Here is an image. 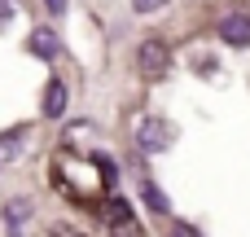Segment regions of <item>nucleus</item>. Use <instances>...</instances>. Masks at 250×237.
Returning <instances> with one entry per match:
<instances>
[{
	"instance_id": "nucleus-2",
	"label": "nucleus",
	"mask_w": 250,
	"mask_h": 237,
	"mask_svg": "<svg viewBox=\"0 0 250 237\" xmlns=\"http://www.w3.org/2000/svg\"><path fill=\"white\" fill-rule=\"evenodd\" d=\"M220 40L233 44V48H246L250 44V13L246 9H229V13L220 18Z\"/></svg>"
},
{
	"instance_id": "nucleus-11",
	"label": "nucleus",
	"mask_w": 250,
	"mask_h": 237,
	"mask_svg": "<svg viewBox=\"0 0 250 237\" xmlns=\"http://www.w3.org/2000/svg\"><path fill=\"white\" fill-rule=\"evenodd\" d=\"M97 172H101V180H105V185H114V176H119L110 158H97Z\"/></svg>"
},
{
	"instance_id": "nucleus-7",
	"label": "nucleus",
	"mask_w": 250,
	"mask_h": 237,
	"mask_svg": "<svg viewBox=\"0 0 250 237\" xmlns=\"http://www.w3.org/2000/svg\"><path fill=\"white\" fill-rule=\"evenodd\" d=\"M141 198H145V207H149L154 215H167V211H171V202H167V194H163V189H158L154 180H145V185H141Z\"/></svg>"
},
{
	"instance_id": "nucleus-3",
	"label": "nucleus",
	"mask_w": 250,
	"mask_h": 237,
	"mask_svg": "<svg viewBox=\"0 0 250 237\" xmlns=\"http://www.w3.org/2000/svg\"><path fill=\"white\" fill-rule=\"evenodd\" d=\"M136 66H141L145 75H163V70L171 66V48H167L163 40H145V44L136 48Z\"/></svg>"
},
{
	"instance_id": "nucleus-8",
	"label": "nucleus",
	"mask_w": 250,
	"mask_h": 237,
	"mask_svg": "<svg viewBox=\"0 0 250 237\" xmlns=\"http://www.w3.org/2000/svg\"><path fill=\"white\" fill-rule=\"evenodd\" d=\"M22 150H26V136H22V132H9V136H0V163H13Z\"/></svg>"
},
{
	"instance_id": "nucleus-5",
	"label": "nucleus",
	"mask_w": 250,
	"mask_h": 237,
	"mask_svg": "<svg viewBox=\"0 0 250 237\" xmlns=\"http://www.w3.org/2000/svg\"><path fill=\"white\" fill-rule=\"evenodd\" d=\"M66 101H70L66 84H62V79H53V84L44 88V114H48V119H62V114H66Z\"/></svg>"
},
{
	"instance_id": "nucleus-1",
	"label": "nucleus",
	"mask_w": 250,
	"mask_h": 237,
	"mask_svg": "<svg viewBox=\"0 0 250 237\" xmlns=\"http://www.w3.org/2000/svg\"><path fill=\"white\" fill-rule=\"evenodd\" d=\"M136 145H141L145 154L171 150V123H163V119H154V114H141V119H136Z\"/></svg>"
},
{
	"instance_id": "nucleus-9",
	"label": "nucleus",
	"mask_w": 250,
	"mask_h": 237,
	"mask_svg": "<svg viewBox=\"0 0 250 237\" xmlns=\"http://www.w3.org/2000/svg\"><path fill=\"white\" fill-rule=\"evenodd\" d=\"M26 215H31V202H26V198L9 202V211H4V220H9L13 229H22V224H26Z\"/></svg>"
},
{
	"instance_id": "nucleus-4",
	"label": "nucleus",
	"mask_w": 250,
	"mask_h": 237,
	"mask_svg": "<svg viewBox=\"0 0 250 237\" xmlns=\"http://www.w3.org/2000/svg\"><path fill=\"white\" fill-rule=\"evenodd\" d=\"M26 48H31L35 57H44V62H53V57H57V48H62V40H57V31H48V26H40V31H31V40H26Z\"/></svg>"
},
{
	"instance_id": "nucleus-13",
	"label": "nucleus",
	"mask_w": 250,
	"mask_h": 237,
	"mask_svg": "<svg viewBox=\"0 0 250 237\" xmlns=\"http://www.w3.org/2000/svg\"><path fill=\"white\" fill-rule=\"evenodd\" d=\"M44 4H48V9H53V13H62V0H44Z\"/></svg>"
},
{
	"instance_id": "nucleus-6",
	"label": "nucleus",
	"mask_w": 250,
	"mask_h": 237,
	"mask_svg": "<svg viewBox=\"0 0 250 237\" xmlns=\"http://www.w3.org/2000/svg\"><path fill=\"white\" fill-rule=\"evenodd\" d=\"M105 224H114V229H127V233H132V229H141V224L132 220V207H127L123 198H110V202H105Z\"/></svg>"
},
{
	"instance_id": "nucleus-10",
	"label": "nucleus",
	"mask_w": 250,
	"mask_h": 237,
	"mask_svg": "<svg viewBox=\"0 0 250 237\" xmlns=\"http://www.w3.org/2000/svg\"><path fill=\"white\" fill-rule=\"evenodd\" d=\"M171 0H132V9L136 13H158V9H167Z\"/></svg>"
},
{
	"instance_id": "nucleus-12",
	"label": "nucleus",
	"mask_w": 250,
	"mask_h": 237,
	"mask_svg": "<svg viewBox=\"0 0 250 237\" xmlns=\"http://www.w3.org/2000/svg\"><path fill=\"white\" fill-rule=\"evenodd\" d=\"M13 18V0H0V22H9Z\"/></svg>"
}]
</instances>
